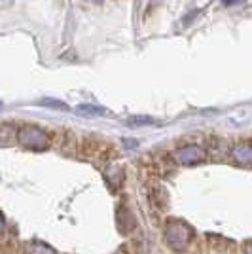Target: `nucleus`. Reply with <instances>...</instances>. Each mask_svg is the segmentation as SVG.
<instances>
[{"label": "nucleus", "mask_w": 252, "mask_h": 254, "mask_svg": "<svg viewBox=\"0 0 252 254\" xmlns=\"http://www.w3.org/2000/svg\"><path fill=\"white\" fill-rule=\"evenodd\" d=\"M163 235H165V243L175 253H186L193 241V230L182 220H167Z\"/></svg>", "instance_id": "1"}, {"label": "nucleus", "mask_w": 252, "mask_h": 254, "mask_svg": "<svg viewBox=\"0 0 252 254\" xmlns=\"http://www.w3.org/2000/svg\"><path fill=\"white\" fill-rule=\"evenodd\" d=\"M17 140L21 146L29 150H46L52 144V137L48 135V131L36 126H23L17 131Z\"/></svg>", "instance_id": "2"}, {"label": "nucleus", "mask_w": 252, "mask_h": 254, "mask_svg": "<svg viewBox=\"0 0 252 254\" xmlns=\"http://www.w3.org/2000/svg\"><path fill=\"white\" fill-rule=\"evenodd\" d=\"M173 158L180 165H193V163H201L207 159V150L199 144H186L182 148L175 150Z\"/></svg>", "instance_id": "3"}, {"label": "nucleus", "mask_w": 252, "mask_h": 254, "mask_svg": "<svg viewBox=\"0 0 252 254\" xmlns=\"http://www.w3.org/2000/svg\"><path fill=\"white\" fill-rule=\"evenodd\" d=\"M231 156H233V159H235L237 163H241V165L252 163V140H243V142H239V144L233 148Z\"/></svg>", "instance_id": "4"}, {"label": "nucleus", "mask_w": 252, "mask_h": 254, "mask_svg": "<svg viewBox=\"0 0 252 254\" xmlns=\"http://www.w3.org/2000/svg\"><path fill=\"white\" fill-rule=\"evenodd\" d=\"M76 114H78V116H85V118L110 116L106 108H101V106H95V105H78L76 106Z\"/></svg>", "instance_id": "5"}, {"label": "nucleus", "mask_w": 252, "mask_h": 254, "mask_svg": "<svg viewBox=\"0 0 252 254\" xmlns=\"http://www.w3.org/2000/svg\"><path fill=\"white\" fill-rule=\"evenodd\" d=\"M116 220H118V230H120V232H122L124 224H127V230H129V232H133V230H135V218H133V214L127 211V209H124V207L118 211Z\"/></svg>", "instance_id": "6"}, {"label": "nucleus", "mask_w": 252, "mask_h": 254, "mask_svg": "<svg viewBox=\"0 0 252 254\" xmlns=\"http://www.w3.org/2000/svg\"><path fill=\"white\" fill-rule=\"evenodd\" d=\"M150 203H152V207L154 209H158V211H163V209H167V203H169V197L165 190H154L150 193Z\"/></svg>", "instance_id": "7"}, {"label": "nucleus", "mask_w": 252, "mask_h": 254, "mask_svg": "<svg viewBox=\"0 0 252 254\" xmlns=\"http://www.w3.org/2000/svg\"><path fill=\"white\" fill-rule=\"evenodd\" d=\"M127 124L131 127H137V126H148V124H154V118H146V116H135V118H129Z\"/></svg>", "instance_id": "8"}, {"label": "nucleus", "mask_w": 252, "mask_h": 254, "mask_svg": "<svg viewBox=\"0 0 252 254\" xmlns=\"http://www.w3.org/2000/svg\"><path fill=\"white\" fill-rule=\"evenodd\" d=\"M38 105L42 106H50V108H57V110H68V106L64 105L63 101H55V99H44Z\"/></svg>", "instance_id": "9"}, {"label": "nucleus", "mask_w": 252, "mask_h": 254, "mask_svg": "<svg viewBox=\"0 0 252 254\" xmlns=\"http://www.w3.org/2000/svg\"><path fill=\"white\" fill-rule=\"evenodd\" d=\"M245 0H222L224 6H237V4H243Z\"/></svg>", "instance_id": "10"}, {"label": "nucleus", "mask_w": 252, "mask_h": 254, "mask_svg": "<svg viewBox=\"0 0 252 254\" xmlns=\"http://www.w3.org/2000/svg\"><path fill=\"white\" fill-rule=\"evenodd\" d=\"M245 254H252V241L245 243Z\"/></svg>", "instance_id": "11"}, {"label": "nucleus", "mask_w": 252, "mask_h": 254, "mask_svg": "<svg viewBox=\"0 0 252 254\" xmlns=\"http://www.w3.org/2000/svg\"><path fill=\"white\" fill-rule=\"evenodd\" d=\"M4 230V216H2V212H0V233Z\"/></svg>", "instance_id": "12"}, {"label": "nucleus", "mask_w": 252, "mask_h": 254, "mask_svg": "<svg viewBox=\"0 0 252 254\" xmlns=\"http://www.w3.org/2000/svg\"><path fill=\"white\" fill-rule=\"evenodd\" d=\"M89 2H93V4H103V0H89Z\"/></svg>", "instance_id": "13"}, {"label": "nucleus", "mask_w": 252, "mask_h": 254, "mask_svg": "<svg viewBox=\"0 0 252 254\" xmlns=\"http://www.w3.org/2000/svg\"><path fill=\"white\" fill-rule=\"evenodd\" d=\"M0 108H2V103H0Z\"/></svg>", "instance_id": "14"}]
</instances>
